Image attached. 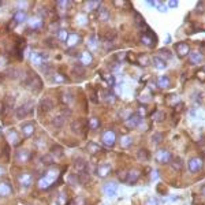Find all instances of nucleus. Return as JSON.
Wrapping results in <instances>:
<instances>
[{"label": "nucleus", "mask_w": 205, "mask_h": 205, "mask_svg": "<svg viewBox=\"0 0 205 205\" xmlns=\"http://www.w3.org/2000/svg\"><path fill=\"white\" fill-rule=\"evenodd\" d=\"M57 175H59V171L55 170V168H49V170H48L47 172L43 175V178H41V179L39 180L40 189H47V187L49 186V184L52 183L53 180L57 178Z\"/></svg>", "instance_id": "nucleus-1"}, {"label": "nucleus", "mask_w": 205, "mask_h": 205, "mask_svg": "<svg viewBox=\"0 0 205 205\" xmlns=\"http://www.w3.org/2000/svg\"><path fill=\"white\" fill-rule=\"evenodd\" d=\"M33 108H34L33 101H26L25 104H22L20 107L16 108V111H15V116H16V119L22 121V119L27 118L29 115H32V114H33Z\"/></svg>", "instance_id": "nucleus-2"}, {"label": "nucleus", "mask_w": 205, "mask_h": 205, "mask_svg": "<svg viewBox=\"0 0 205 205\" xmlns=\"http://www.w3.org/2000/svg\"><path fill=\"white\" fill-rule=\"evenodd\" d=\"M187 167H189V171L191 174H197L203 170V159L201 157H191L187 163Z\"/></svg>", "instance_id": "nucleus-3"}, {"label": "nucleus", "mask_w": 205, "mask_h": 205, "mask_svg": "<svg viewBox=\"0 0 205 205\" xmlns=\"http://www.w3.org/2000/svg\"><path fill=\"white\" fill-rule=\"evenodd\" d=\"M171 159H172V155L168 152L167 149H160L159 152H157L156 155V160L159 162L160 164H167L171 162Z\"/></svg>", "instance_id": "nucleus-4"}, {"label": "nucleus", "mask_w": 205, "mask_h": 205, "mask_svg": "<svg viewBox=\"0 0 205 205\" xmlns=\"http://www.w3.org/2000/svg\"><path fill=\"white\" fill-rule=\"evenodd\" d=\"M115 142H116V134L112 130H108V131H105L104 134H102V144L104 145H107V146H114L115 145Z\"/></svg>", "instance_id": "nucleus-5"}, {"label": "nucleus", "mask_w": 205, "mask_h": 205, "mask_svg": "<svg viewBox=\"0 0 205 205\" xmlns=\"http://www.w3.org/2000/svg\"><path fill=\"white\" fill-rule=\"evenodd\" d=\"M18 180H19L20 186H22L23 189H29L33 183V176H32V174H29V172H23L22 175H19Z\"/></svg>", "instance_id": "nucleus-6"}, {"label": "nucleus", "mask_w": 205, "mask_h": 205, "mask_svg": "<svg viewBox=\"0 0 205 205\" xmlns=\"http://www.w3.org/2000/svg\"><path fill=\"white\" fill-rule=\"evenodd\" d=\"M48 60V55L44 52H33L32 53V63L36 66H43L44 62Z\"/></svg>", "instance_id": "nucleus-7"}, {"label": "nucleus", "mask_w": 205, "mask_h": 205, "mask_svg": "<svg viewBox=\"0 0 205 205\" xmlns=\"http://www.w3.org/2000/svg\"><path fill=\"white\" fill-rule=\"evenodd\" d=\"M74 166H75V170L78 171V174H86L88 172V163L85 159L82 157H77L74 160Z\"/></svg>", "instance_id": "nucleus-8"}, {"label": "nucleus", "mask_w": 205, "mask_h": 205, "mask_svg": "<svg viewBox=\"0 0 205 205\" xmlns=\"http://www.w3.org/2000/svg\"><path fill=\"white\" fill-rule=\"evenodd\" d=\"M175 51H176L178 56H180V57H184V56H187V55L190 53V48H189V45H187L186 43H178V44H175Z\"/></svg>", "instance_id": "nucleus-9"}, {"label": "nucleus", "mask_w": 205, "mask_h": 205, "mask_svg": "<svg viewBox=\"0 0 205 205\" xmlns=\"http://www.w3.org/2000/svg\"><path fill=\"white\" fill-rule=\"evenodd\" d=\"M96 174H97L100 178H105L108 176L109 174H111V164L105 163V164H101V166H98L97 168H96Z\"/></svg>", "instance_id": "nucleus-10"}, {"label": "nucleus", "mask_w": 205, "mask_h": 205, "mask_svg": "<svg viewBox=\"0 0 205 205\" xmlns=\"http://www.w3.org/2000/svg\"><path fill=\"white\" fill-rule=\"evenodd\" d=\"M40 109L43 112H49V111H52L53 109V101L51 100V98H41V101H40Z\"/></svg>", "instance_id": "nucleus-11"}, {"label": "nucleus", "mask_w": 205, "mask_h": 205, "mask_svg": "<svg viewBox=\"0 0 205 205\" xmlns=\"http://www.w3.org/2000/svg\"><path fill=\"white\" fill-rule=\"evenodd\" d=\"M104 191H105L107 196L114 197L116 194V191H118V184H116L115 182H107L104 184Z\"/></svg>", "instance_id": "nucleus-12"}, {"label": "nucleus", "mask_w": 205, "mask_h": 205, "mask_svg": "<svg viewBox=\"0 0 205 205\" xmlns=\"http://www.w3.org/2000/svg\"><path fill=\"white\" fill-rule=\"evenodd\" d=\"M20 131H22V134L25 135V137H30V135H33V133H34V125L32 122H26V123H23L22 126H20Z\"/></svg>", "instance_id": "nucleus-13"}, {"label": "nucleus", "mask_w": 205, "mask_h": 205, "mask_svg": "<svg viewBox=\"0 0 205 205\" xmlns=\"http://www.w3.org/2000/svg\"><path fill=\"white\" fill-rule=\"evenodd\" d=\"M12 193L11 184L8 182H0V197H6Z\"/></svg>", "instance_id": "nucleus-14"}, {"label": "nucleus", "mask_w": 205, "mask_h": 205, "mask_svg": "<svg viewBox=\"0 0 205 205\" xmlns=\"http://www.w3.org/2000/svg\"><path fill=\"white\" fill-rule=\"evenodd\" d=\"M139 175H141V172H139L138 170H131V171H129L127 183H129V184H134V183H137V180L139 179Z\"/></svg>", "instance_id": "nucleus-15"}, {"label": "nucleus", "mask_w": 205, "mask_h": 205, "mask_svg": "<svg viewBox=\"0 0 205 205\" xmlns=\"http://www.w3.org/2000/svg\"><path fill=\"white\" fill-rule=\"evenodd\" d=\"M64 122H66V116H64L63 114H60V115H56V116H55V118H53L52 125H53V127L60 129V127H63Z\"/></svg>", "instance_id": "nucleus-16"}, {"label": "nucleus", "mask_w": 205, "mask_h": 205, "mask_svg": "<svg viewBox=\"0 0 205 205\" xmlns=\"http://www.w3.org/2000/svg\"><path fill=\"white\" fill-rule=\"evenodd\" d=\"M80 36H78L77 33H71V34H68V39H67V41H66V44L68 47H75L77 45V43H80Z\"/></svg>", "instance_id": "nucleus-17"}, {"label": "nucleus", "mask_w": 205, "mask_h": 205, "mask_svg": "<svg viewBox=\"0 0 205 205\" xmlns=\"http://www.w3.org/2000/svg\"><path fill=\"white\" fill-rule=\"evenodd\" d=\"M80 59H81V63L84 64V66H88V64H90V63H92L93 57H92V53H90V52L85 51V52H82V53H81Z\"/></svg>", "instance_id": "nucleus-18"}, {"label": "nucleus", "mask_w": 205, "mask_h": 205, "mask_svg": "<svg viewBox=\"0 0 205 205\" xmlns=\"http://www.w3.org/2000/svg\"><path fill=\"white\" fill-rule=\"evenodd\" d=\"M126 125H127L129 127H131V129L137 127V126L139 125V116H138V115H131V116H130V118L127 119Z\"/></svg>", "instance_id": "nucleus-19"}, {"label": "nucleus", "mask_w": 205, "mask_h": 205, "mask_svg": "<svg viewBox=\"0 0 205 205\" xmlns=\"http://www.w3.org/2000/svg\"><path fill=\"white\" fill-rule=\"evenodd\" d=\"M153 64H155V67L157 68V70H163V68L167 67L166 62H164V59H162L160 56H155L153 57Z\"/></svg>", "instance_id": "nucleus-20"}, {"label": "nucleus", "mask_w": 205, "mask_h": 205, "mask_svg": "<svg viewBox=\"0 0 205 205\" xmlns=\"http://www.w3.org/2000/svg\"><path fill=\"white\" fill-rule=\"evenodd\" d=\"M137 157H138V160H141V162H148L150 159L149 153L146 149H139L138 152H137Z\"/></svg>", "instance_id": "nucleus-21"}, {"label": "nucleus", "mask_w": 205, "mask_h": 205, "mask_svg": "<svg viewBox=\"0 0 205 205\" xmlns=\"http://www.w3.org/2000/svg\"><path fill=\"white\" fill-rule=\"evenodd\" d=\"M16 159H18V162H22V163H25L26 160H29L30 159V155H29V152L27 150H19L18 152V155H16Z\"/></svg>", "instance_id": "nucleus-22"}, {"label": "nucleus", "mask_w": 205, "mask_h": 205, "mask_svg": "<svg viewBox=\"0 0 205 205\" xmlns=\"http://www.w3.org/2000/svg\"><path fill=\"white\" fill-rule=\"evenodd\" d=\"M73 74L75 75L77 78H82L85 75V68L81 66V64H78V66H74L73 67Z\"/></svg>", "instance_id": "nucleus-23"}, {"label": "nucleus", "mask_w": 205, "mask_h": 205, "mask_svg": "<svg viewBox=\"0 0 205 205\" xmlns=\"http://www.w3.org/2000/svg\"><path fill=\"white\" fill-rule=\"evenodd\" d=\"M71 131L73 133H81L82 131V122L81 121L71 122Z\"/></svg>", "instance_id": "nucleus-24"}, {"label": "nucleus", "mask_w": 205, "mask_h": 205, "mask_svg": "<svg viewBox=\"0 0 205 205\" xmlns=\"http://www.w3.org/2000/svg\"><path fill=\"white\" fill-rule=\"evenodd\" d=\"M98 18H100L101 20H107L108 18H109V12L107 11V8L105 7H100L98 8Z\"/></svg>", "instance_id": "nucleus-25"}, {"label": "nucleus", "mask_w": 205, "mask_h": 205, "mask_svg": "<svg viewBox=\"0 0 205 205\" xmlns=\"http://www.w3.org/2000/svg\"><path fill=\"white\" fill-rule=\"evenodd\" d=\"M172 168L175 171H180L183 168V162L182 159H179V157H175V159L172 160Z\"/></svg>", "instance_id": "nucleus-26"}, {"label": "nucleus", "mask_w": 205, "mask_h": 205, "mask_svg": "<svg viewBox=\"0 0 205 205\" xmlns=\"http://www.w3.org/2000/svg\"><path fill=\"white\" fill-rule=\"evenodd\" d=\"M68 39V33L66 29H60L59 32H57V40L62 41V43H66Z\"/></svg>", "instance_id": "nucleus-27"}, {"label": "nucleus", "mask_w": 205, "mask_h": 205, "mask_svg": "<svg viewBox=\"0 0 205 205\" xmlns=\"http://www.w3.org/2000/svg\"><path fill=\"white\" fill-rule=\"evenodd\" d=\"M14 19H15L18 23L23 22V20L26 19V12H25V11H18V12H15V15H14Z\"/></svg>", "instance_id": "nucleus-28"}, {"label": "nucleus", "mask_w": 205, "mask_h": 205, "mask_svg": "<svg viewBox=\"0 0 205 205\" xmlns=\"http://www.w3.org/2000/svg\"><path fill=\"white\" fill-rule=\"evenodd\" d=\"M14 105V97H6V101H4V112L10 111Z\"/></svg>", "instance_id": "nucleus-29"}, {"label": "nucleus", "mask_w": 205, "mask_h": 205, "mask_svg": "<svg viewBox=\"0 0 205 205\" xmlns=\"http://www.w3.org/2000/svg\"><path fill=\"white\" fill-rule=\"evenodd\" d=\"M118 175H119V180H121V182H126V183H127L129 171H126V170H122V171H119V172H118Z\"/></svg>", "instance_id": "nucleus-30"}, {"label": "nucleus", "mask_w": 205, "mask_h": 205, "mask_svg": "<svg viewBox=\"0 0 205 205\" xmlns=\"http://www.w3.org/2000/svg\"><path fill=\"white\" fill-rule=\"evenodd\" d=\"M159 86H162V88H168V86H170V80H168V77H160V78H159Z\"/></svg>", "instance_id": "nucleus-31"}, {"label": "nucleus", "mask_w": 205, "mask_h": 205, "mask_svg": "<svg viewBox=\"0 0 205 205\" xmlns=\"http://www.w3.org/2000/svg\"><path fill=\"white\" fill-rule=\"evenodd\" d=\"M63 102H66V104H70V102H73V100H74V97H73V94L70 93V92H64V94H63Z\"/></svg>", "instance_id": "nucleus-32"}, {"label": "nucleus", "mask_w": 205, "mask_h": 205, "mask_svg": "<svg viewBox=\"0 0 205 205\" xmlns=\"http://www.w3.org/2000/svg\"><path fill=\"white\" fill-rule=\"evenodd\" d=\"M98 150H100V146L96 145V144H93V142L89 144V145H88V152H89V153H92V155H94V153H96V152H98Z\"/></svg>", "instance_id": "nucleus-33"}, {"label": "nucleus", "mask_w": 205, "mask_h": 205, "mask_svg": "<svg viewBox=\"0 0 205 205\" xmlns=\"http://www.w3.org/2000/svg\"><path fill=\"white\" fill-rule=\"evenodd\" d=\"M201 59H203V57H201V55L197 53V52H193V53H191V56H190V62H191V63H194V64L200 63Z\"/></svg>", "instance_id": "nucleus-34"}, {"label": "nucleus", "mask_w": 205, "mask_h": 205, "mask_svg": "<svg viewBox=\"0 0 205 205\" xmlns=\"http://www.w3.org/2000/svg\"><path fill=\"white\" fill-rule=\"evenodd\" d=\"M89 126H90V129H98V126H100V121H98L97 118H92L90 121H89Z\"/></svg>", "instance_id": "nucleus-35"}, {"label": "nucleus", "mask_w": 205, "mask_h": 205, "mask_svg": "<svg viewBox=\"0 0 205 205\" xmlns=\"http://www.w3.org/2000/svg\"><path fill=\"white\" fill-rule=\"evenodd\" d=\"M19 74H20V71L16 70V68H11V70H8V75L12 78V80H18Z\"/></svg>", "instance_id": "nucleus-36"}, {"label": "nucleus", "mask_w": 205, "mask_h": 205, "mask_svg": "<svg viewBox=\"0 0 205 205\" xmlns=\"http://www.w3.org/2000/svg\"><path fill=\"white\" fill-rule=\"evenodd\" d=\"M52 153H56L57 157H62L63 156V148L59 145H55V146H52Z\"/></svg>", "instance_id": "nucleus-37"}, {"label": "nucleus", "mask_w": 205, "mask_h": 205, "mask_svg": "<svg viewBox=\"0 0 205 205\" xmlns=\"http://www.w3.org/2000/svg\"><path fill=\"white\" fill-rule=\"evenodd\" d=\"M121 142H122V145L125 146V148H127L130 144L133 142V138H131V137H129V135H126V137H123V138L121 139Z\"/></svg>", "instance_id": "nucleus-38"}, {"label": "nucleus", "mask_w": 205, "mask_h": 205, "mask_svg": "<svg viewBox=\"0 0 205 205\" xmlns=\"http://www.w3.org/2000/svg\"><path fill=\"white\" fill-rule=\"evenodd\" d=\"M53 78H55V82H56V84H63V82H66V80H64V75H62L59 73H55Z\"/></svg>", "instance_id": "nucleus-39"}, {"label": "nucleus", "mask_w": 205, "mask_h": 205, "mask_svg": "<svg viewBox=\"0 0 205 205\" xmlns=\"http://www.w3.org/2000/svg\"><path fill=\"white\" fill-rule=\"evenodd\" d=\"M152 139H153V142L160 144V142H162V139H163V134H162V133H156V134L152 137Z\"/></svg>", "instance_id": "nucleus-40"}, {"label": "nucleus", "mask_w": 205, "mask_h": 205, "mask_svg": "<svg viewBox=\"0 0 205 205\" xmlns=\"http://www.w3.org/2000/svg\"><path fill=\"white\" fill-rule=\"evenodd\" d=\"M8 138H10V141H11V142H16V141H18V137H16V133L14 131V130H11V131L8 133Z\"/></svg>", "instance_id": "nucleus-41"}, {"label": "nucleus", "mask_w": 205, "mask_h": 205, "mask_svg": "<svg viewBox=\"0 0 205 205\" xmlns=\"http://www.w3.org/2000/svg\"><path fill=\"white\" fill-rule=\"evenodd\" d=\"M43 163H44V166H49L51 163H52V159H51V155H45V156H43Z\"/></svg>", "instance_id": "nucleus-42"}, {"label": "nucleus", "mask_w": 205, "mask_h": 205, "mask_svg": "<svg viewBox=\"0 0 205 205\" xmlns=\"http://www.w3.org/2000/svg\"><path fill=\"white\" fill-rule=\"evenodd\" d=\"M57 6L60 7V8H64L66 10L68 6H70V2H64V0H59V2H57Z\"/></svg>", "instance_id": "nucleus-43"}, {"label": "nucleus", "mask_w": 205, "mask_h": 205, "mask_svg": "<svg viewBox=\"0 0 205 205\" xmlns=\"http://www.w3.org/2000/svg\"><path fill=\"white\" fill-rule=\"evenodd\" d=\"M64 201L67 203V196H66V194H60L59 198H57V205H63Z\"/></svg>", "instance_id": "nucleus-44"}, {"label": "nucleus", "mask_w": 205, "mask_h": 205, "mask_svg": "<svg viewBox=\"0 0 205 205\" xmlns=\"http://www.w3.org/2000/svg\"><path fill=\"white\" fill-rule=\"evenodd\" d=\"M164 118H166V114H163V112H159L157 115L153 116V119H155V121H157V122H160V121H162V119H164Z\"/></svg>", "instance_id": "nucleus-45"}, {"label": "nucleus", "mask_w": 205, "mask_h": 205, "mask_svg": "<svg viewBox=\"0 0 205 205\" xmlns=\"http://www.w3.org/2000/svg\"><path fill=\"white\" fill-rule=\"evenodd\" d=\"M94 7H98V3L97 2H90L89 4H86V8L88 10H92V8H94Z\"/></svg>", "instance_id": "nucleus-46"}, {"label": "nucleus", "mask_w": 205, "mask_h": 205, "mask_svg": "<svg viewBox=\"0 0 205 205\" xmlns=\"http://www.w3.org/2000/svg\"><path fill=\"white\" fill-rule=\"evenodd\" d=\"M45 43H47V44H49V45H48V47H51V48L56 47V43H53L52 39H47V40H45Z\"/></svg>", "instance_id": "nucleus-47"}, {"label": "nucleus", "mask_w": 205, "mask_h": 205, "mask_svg": "<svg viewBox=\"0 0 205 205\" xmlns=\"http://www.w3.org/2000/svg\"><path fill=\"white\" fill-rule=\"evenodd\" d=\"M145 205H157V201L156 200H153V198H150V200L146 201V204Z\"/></svg>", "instance_id": "nucleus-48"}, {"label": "nucleus", "mask_w": 205, "mask_h": 205, "mask_svg": "<svg viewBox=\"0 0 205 205\" xmlns=\"http://www.w3.org/2000/svg\"><path fill=\"white\" fill-rule=\"evenodd\" d=\"M197 75H198V77H200V80H201V81H204V80H205V73H204L203 70H201V71H198Z\"/></svg>", "instance_id": "nucleus-49"}, {"label": "nucleus", "mask_w": 205, "mask_h": 205, "mask_svg": "<svg viewBox=\"0 0 205 205\" xmlns=\"http://www.w3.org/2000/svg\"><path fill=\"white\" fill-rule=\"evenodd\" d=\"M200 193L203 194V196L205 197V184H203V186H201V189H200Z\"/></svg>", "instance_id": "nucleus-50"}, {"label": "nucleus", "mask_w": 205, "mask_h": 205, "mask_svg": "<svg viewBox=\"0 0 205 205\" xmlns=\"http://www.w3.org/2000/svg\"><path fill=\"white\" fill-rule=\"evenodd\" d=\"M176 4H178L176 2H171V3H170V6H171V7H176Z\"/></svg>", "instance_id": "nucleus-51"}, {"label": "nucleus", "mask_w": 205, "mask_h": 205, "mask_svg": "<svg viewBox=\"0 0 205 205\" xmlns=\"http://www.w3.org/2000/svg\"><path fill=\"white\" fill-rule=\"evenodd\" d=\"M0 82H3V74H0Z\"/></svg>", "instance_id": "nucleus-52"}, {"label": "nucleus", "mask_w": 205, "mask_h": 205, "mask_svg": "<svg viewBox=\"0 0 205 205\" xmlns=\"http://www.w3.org/2000/svg\"><path fill=\"white\" fill-rule=\"evenodd\" d=\"M2 174H3V170H2V167H0V175H2Z\"/></svg>", "instance_id": "nucleus-53"}, {"label": "nucleus", "mask_w": 205, "mask_h": 205, "mask_svg": "<svg viewBox=\"0 0 205 205\" xmlns=\"http://www.w3.org/2000/svg\"><path fill=\"white\" fill-rule=\"evenodd\" d=\"M203 71H204V73H205V67H204V68H203Z\"/></svg>", "instance_id": "nucleus-54"}]
</instances>
